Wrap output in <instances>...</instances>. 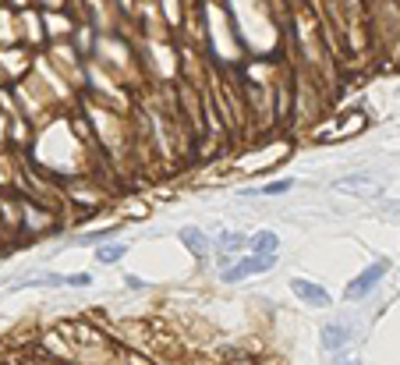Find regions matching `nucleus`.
Instances as JSON below:
<instances>
[{
  "label": "nucleus",
  "instance_id": "15",
  "mask_svg": "<svg viewBox=\"0 0 400 365\" xmlns=\"http://www.w3.org/2000/svg\"><path fill=\"white\" fill-rule=\"evenodd\" d=\"M340 365H365V362H358V358H351V362H340Z\"/></svg>",
  "mask_w": 400,
  "mask_h": 365
},
{
  "label": "nucleus",
  "instance_id": "6",
  "mask_svg": "<svg viewBox=\"0 0 400 365\" xmlns=\"http://www.w3.org/2000/svg\"><path fill=\"white\" fill-rule=\"evenodd\" d=\"M319 340H323V351L326 355H340L347 344H351V327L344 319H329L326 327H323V333H319Z\"/></svg>",
  "mask_w": 400,
  "mask_h": 365
},
{
  "label": "nucleus",
  "instance_id": "11",
  "mask_svg": "<svg viewBox=\"0 0 400 365\" xmlns=\"http://www.w3.org/2000/svg\"><path fill=\"white\" fill-rule=\"evenodd\" d=\"M18 288H29V291H36V288H64V277L60 273H36V277L18 280Z\"/></svg>",
  "mask_w": 400,
  "mask_h": 365
},
{
  "label": "nucleus",
  "instance_id": "9",
  "mask_svg": "<svg viewBox=\"0 0 400 365\" xmlns=\"http://www.w3.org/2000/svg\"><path fill=\"white\" fill-rule=\"evenodd\" d=\"M117 231L121 227H96V231H89V234H78V238H71V245H78V249H99V245H107V241H114L117 238Z\"/></svg>",
  "mask_w": 400,
  "mask_h": 365
},
{
  "label": "nucleus",
  "instance_id": "3",
  "mask_svg": "<svg viewBox=\"0 0 400 365\" xmlns=\"http://www.w3.org/2000/svg\"><path fill=\"white\" fill-rule=\"evenodd\" d=\"M290 291H294V298H298L301 305H308V309H329V305H333V294L323 288V284H315V280H308V277H294V280H290Z\"/></svg>",
  "mask_w": 400,
  "mask_h": 365
},
{
  "label": "nucleus",
  "instance_id": "2",
  "mask_svg": "<svg viewBox=\"0 0 400 365\" xmlns=\"http://www.w3.org/2000/svg\"><path fill=\"white\" fill-rule=\"evenodd\" d=\"M273 266H277V255H251V252H245V255H238V259H234V266L220 273V280L234 288V284H241V280H248V277L269 273Z\"/></svg>",
  "mask_w": 400,
  "mask_h": 365
},
{
  "label": "nucleus",
  "instance_id": "12",
  "mask_svg": "<svg viewBox=\"0 0 400 365\" xmlns=\"http://www.w3.org/2000/svg\"><path fill=\"white\" fill-rule=\"evenodd\" d=\"M294 188V177H280L273 185H262V188H245V195H262V199H273V195H287Z\"/></svg>",
  "mask_w": 400,
  "mask_h": 365
},
{
  "label": "nucleus",
  "instance_id": "7",
  "mask_svg": "<svg viewBox=\"0 0 400 365\" xmlns=\"http://www.w3.org/2000/svg\"><path fill=\"white\" fill-rule=\"evenodd\" d=\"M213 252L216 255H245L248 252V234H238V231H223L213 238Z\"/></svg>",
  "mask_w": 400,
  "mask_h": 365
},
{
  "label": "nucleus",
  "instance_id": "8",
  "mask_svg": "<svg viewBox=\"0 0 400 365\" xmlns=\"http://www.w3.org/2000/svg\"><path fill=\"white\" fill-rule=\"evenodd\" d=\"M248 252L251 255H280V234L277 231H255V234H248Z\"/></svg>",
  "mask_w": 400,
  "mask_h": 365
},
{
  "label": "nucleus",
  "instance_id": "5",
  "mask_svg": "<svg viewBox=\"0 0 400 365\" xmlns=\"http://www.w3.org/2000/svg\"><path fill=\"white\" fill-rule=\"evenodd\" d=\"M329 188H333V192H344V195H379V192H383V188L375 185L372 174H347V177H336V181H329Z\"/></svg>",
  "mask_w": 400,
  "mask_h": 365
},
{
  "label": "nucleus",
  "instance_id": "10",
  "mask_svg": "<svg viewBox=\"0 0 400 365\" xmlns=\"http://www.w3.org/2000/svg\"><path fill=\"white\" fill-rule=\"evenodd\" d=\"M124 255H128V245H124V241H107V245L96 249V262H103V266H117Z\"/></svg>",
  "mask_w": 400,
  "mask_h": 365
},
{
  "label": "nucleus",
  "instance_id": "14",
  "mask_svg": "<svg viewBox=\"0 0 400 365\" xmlns=\"http://www.w3.org/2000/svg\"><path fill=\"white\" fill-rule=\"evenodd\" d=\"M124 284H128L132 291H145V288H149V284H145V280H138V277H124Z\"/></svg>",
  "mask_w": 400,
  "mask_h": 365
},
{
  "label": "nucleus",
  "instance_id": "1",
  "mask_svg": "<svg viewBox=\"0 0 400 365\" xmlns=\"http://www.w3.org/2000/svg\"><path fill=\"white\" fill-rule=\"evenodd\" d=\"M390 266H393L390 259H375V262H368V266L344 288V298H347V301H365V298L379 288V280L390 273Z\"/></svg>",
  "mask_w": 400,
  "mask_h": 365
},
{
  "label": "nucleus",
  "instance_id": "13",
  "mask_svg": "<svg viewBox=\"0 0 400 365\" xmlns=\"http://www.w3.org/2000/svg\"><path fill=\"white\" fill-rule=\"evenodd\" d=\"M64 288H92V273H71V277H64Z\"/></svg>",
  "mask_w": 400,
  "mask_h": 365
},
{
  "label": "nucleus",
  "instance_id": "4",
  "mask_svg": "<svg viewBox=\"0 0 400 365\" xmlns=\"http://www.w3.org/2000/svg\"><path fill=\"white\" fill-rule=\"evenodd\" d=\"M177 238H181V245H184L188 252H192V259H195V262H202V266H205L209 259H213V238H209L202 227L188 224V227H181V231H177Z\"/></svg>",
  "mask_w": 400,
  "mask_h": 365
}]
</instances>
